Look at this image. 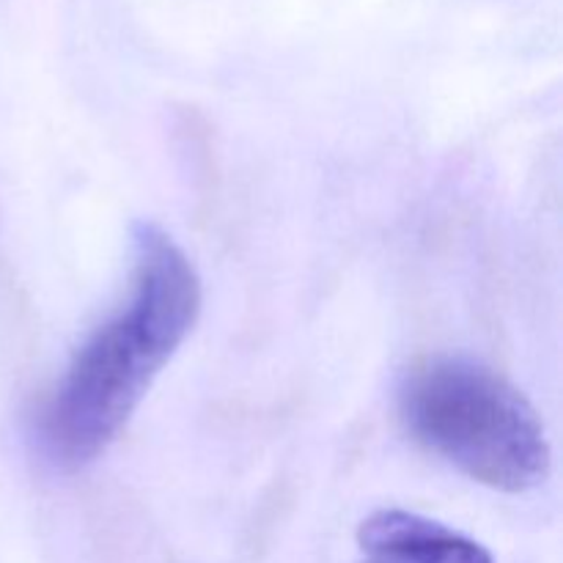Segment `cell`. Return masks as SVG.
Instances as JSON below:
<instances>
[{"label":"cell","mask_w":563,"mask_h":563,"mask_svg":"<svg viewBox=\"0 0 563 563\" xmlns=\"http://www.w3.org/2000/svg\"><path fill=\"white\" fill-rule=\"evenodd\" d=\"M203 291L196 267L159 225L135 229L130 295L66 366L38 416V449L58 471L91 465L190 335Z\"/></svg>","instance_id":"6da1fadb"},{"label":"cell","mask_w":563,"mask_h":563,"mask_svg":"<svg viewBox=\"0 0 563 563\" xmlns=\"http://www.w3.org/2000/svg\"><path fill=\"white\" fill-rule=\"evenodd\" d=\"M407 432L473 482L520 495L544 484L550 443L531 401L467 357H427L399 388Z\"/></svg>","instance_id":"7a4b0ae2"},{"label":"cell","mask_w":563,"mask_h":563,"mask_svg":"<svg viewBox=\"0 0 563 563\" xmlns=\"http://www.w3.org/2000/svg\"><path fill=\"white\" fill-rule=\"evenodd\" d=\"M361 563H493L487 550L443 522L385 509L361 526Z\"/></svg>","instance_id":"3957f363"}]
</instances>
